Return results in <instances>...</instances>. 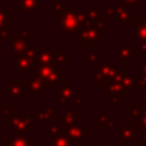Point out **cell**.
I'll return each instance as SVG.
<instances>
[{"label": "cell", "instance_id": "obj_1", "mask_svg": "<svg viewBox=\"0 0 146 146\" xmlns=\"http://www.w3.org/2000/svg\"><path fill=\"white\" fill-rule=\"evenodd\" d=\"M12 68L17 69L18 74L26 76L30 73L31 69H33V59L26 55L25 53H19L17 58L12 59Z\"/></svg>", "mask_w": 146, "mask_h": 146}, {"label": "cell", "instance_id": "obj_2", "mask_svg": "<svg viewBox=\"0 0 146 146\" xmlns=\"http://www.w3.org/2000/svg\"><path fill=\"white\" fill-rule=\"evenodd\" d=\"M5 87H7V92L10 94L13 98L17 99H22L23 98V83L22 82H9L8 81L5 83Z\"/></svg>", "mask_w": 146, "mask_h": 146}, {"label": "cell", "instance_id": "obj_3", "mask_svg": "<svg viewBox=\"0 0 146 146\" xmlns=\"http://www.w3.org/2000/svg\"><path fill=\"white\" fill-rule=\"evenodd\" d=\"M38 0H18V10H38Z\"/></svg>", "mask_w": 146, "mask_h": 146}, {"label": "cell", "instance_id": "obj_4", "mask_svg": "<svg viewBox=\"0 0 146 146\" xmlns=\"http://www.w3.org/2000/svg\"><path fill=\"white\" fill-rule=\"evenodd\" d=\"M30 91L31 92H45V87L42 86L41 81L36 77H30Z\"/></svg>", "mask_w": 146, "mask_h": 146}, {"label": "cell", "instance_id": "obj_5", "mask_svg": "<svg viewBox=\"0 0 146 146\" xmlns=\"http://www.w3.org/2000/svg\"><path fill=\"white\" fill-rule=\"evenodd\" d=\"M10 41H12L13 50H15V51L19 50L22 53L23 49L27 48V42L25 40H22V38H19L18 36H10Z\"/></svg>", "mask_w": 146, "mask_h": 146}, {"label": "cell", "instance_id": "obj_6", "mask_svg": "<svg viewBox=\"0 0 146 146\" xmlns=\"http://www.w3.org/2000/svg\"><path fill=\"white\" fill-rule=\"evenodd\" d=\"M10 30L9 28H0V38L1 40H10Z\"/></svg>", "mask_w": 146, "mask_h": 146}, {"label": "cell", "instance_id": "obj_7", "mask_svg": "<svg viewBox=\"0 0 146 146\" xmlns=\"http://www.w3.org/2000/svg\"><path fill=\"white\" fill-rule=\"evenodd\" d=\"M7 12V9H5L4 5H0V28L4 27L5 25V18H4V13Z\"/></svg>", "mask_w": 146, "mask_h": 146}, {"label": "cell", "instance_id": "obj_8", "mask_svg": "<svg viewBox=\"0 0 146 146\" xmlns=\"http://www.w3.org/2000/svg\"><path fill=\"white\" fill-rule=\"evenodd\" d=\"M17 35H18V37L22 38V40H25V41L27 40V37H28V32L27 31H23V30H18Z\"/></svg>", "mask_w": 146, "mask_h": 146}, {"label": "cell", "instance_id": "obj_9", "mask_svg": "<svg viewBox=\"0 0 146 146\" xmlns=\"http://www.w3.org/2000/svg\"><path fill=\"white\" fill-rule=\"evenodd\" d=\"M4 18H5V23H10V22H12V12H10V10L8 12V10H7V12L4 13Z\"/></svg>", "mask_w": 146, "mask_h": 146}]
</instances>
